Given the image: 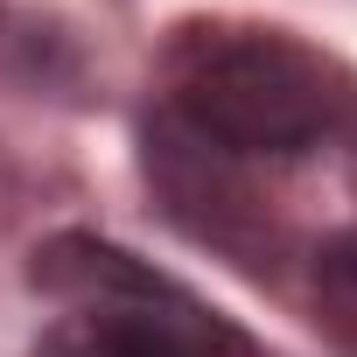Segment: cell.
<instances>
[{
	"mask_svg": "<svg viewBox=\"0 0 357 357\" xmlns=\"http://www.w3.org/2000/svg\"><path fill=\"white\" fill-rule=\"evenodd\" d=\"M175 105L218 154H301L329 126V84L308 50L259 29H218L183 50Z\"/></svg>",
	"mask_w": 357,
	"mask_h": 357,
	"instance_id": "1",
	"label": "cell"
},
{
	"mask_svg": "<svg viewBox=\"0 0 357 357\" xmlns=\"http://www.w3.org/2000/svg\"><path fill=\"white\" fill-rule=\"evenodd\" d=\"M161 301V294H154ZM154 301H98V315H84V322H70L56 343H50V357H225L218 350V336L190 315V308H175V315H161Z\"/></svg>",
	"mask_w": 357,
	"mask_h": 357,
	"instance_id": "2",
	"label": "cell"
}]
</instances>
